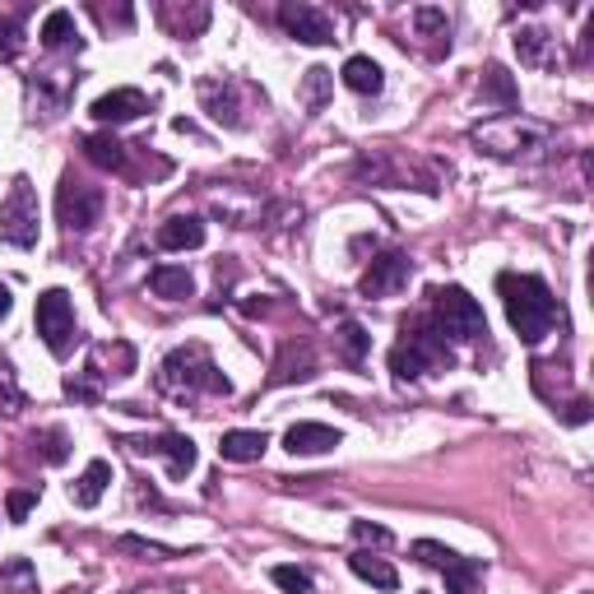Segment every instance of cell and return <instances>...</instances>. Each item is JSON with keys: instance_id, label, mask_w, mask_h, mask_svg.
Wrapping results in <instances>:
<instances>
[{"instance_id": "cell-9", "label": "cell", "mask_w": 594, "mask_h": 594, "mask_svg": "<svg viewBox=\"0 0 594 594\" xmlns=\"http://www.w3.org/2000/svg\"><path fill=\"white\" fill-rule=\"evenodd\" d=\"M33 321H38V335L47 344L51 358H70V348L79 339V321H75V302H70L65 288H47L38 293V311H33Z\"/></svg>"}, {"instance_id": "cell-30", "label": "cell", "mask_w": 594, "mask_h": 594, "mask_svg": "<svg viewBox=\"0 0 594 594\" xmlns=\"http://www.w3.org/2000/svg\"><path fill=\"white\" fill-rule=\"evenodd\" d=\"M348 571H354L358 581L376 585V590H399V571L386 562V557H372L367 548H358L354 557H348Z\"/></svg>"}, {"instance_id": "cell-8", "label": "cell", "mask_w": 594, "mask_h": 594, "mask_svg": "<svg viewBox=\"0 0 594 594\" xmlns=\"http://www.w3.org/2000/svg\"><path fill=\"white\" fill-rule=\"evenodd\" d=\"M200 102L219 126L242 131L247 126V102H260V108H265V94H260L256 84L237 79V75H209V79H200Z\"/></svg>"}, {"instance_id": "cell-33", "label": "cell", "mask_w": 594, "mask_h": 594, "mask_svg": "<svg viewBox=\"0 0 594 594\" xmlns=\"http://www.w3.org/2000/svg\"><path fill=\"white\" fill-rule=\"evenodd\" d=\"M335 348H339V358H344L348 367H362L367 354H372V335H367L358 321H344V325L335 330Z\"/></svg>"}, {"instance_id": "cell-40", "label": "cell", "mask_w": 594, "mask_h": 594, "mask_svg": "<svg viewBox=\"0 0 594 594\" xmlns=\"http://www.w3.org/2000/svg\"><path fill=\"white\" fill-rule=\"evenodd\" d=\"M33 506H38V487H14V493L5 497V516L14 520V525H24V520L33 516Z\"/></svg>"}, {"instance_id": "cell-21", "label": "cell", "mask_w": 594, "mask_h": 594, "mask_svg": "<svg viewBox=\"0 0 594 594\" xmlns=\"http://www.w3.org/2000/svg\"><path fill=\"white\" fill-rule=\"evenodd\" d=\"M214 214L228 219L233 228H256V223L265 219V205H260V196L237 200V186H223V190H214Z\"/></svg>"}, {"instance_id": "cell-4", "label": "cell", "mask_w": 594, "mask_h": 594, "mask_svg": "<svg viewBox=\"0 0 594 594\" xmlns=\"http://www.w3.org/2000/svg\"><path fill=\"white\" fill-rule=\"evenodd\" d=\"M450 362H456V354H450V339L428 317L405 325V335H399V344L391 348V372L399 381H423L432 372H446Z\"/></svg>"}, {"instance_id": "cell-13", "label": "cell", "mask_w": 594, "mask_h": 594, "mask_svg": "<svg viewBox=\"0 0 594 594\" xmlns=\"http://www.w3.org/2000/svg\"><path fill=\"white\" fill-rule=\"evenodd\" d=\"M279 24H284L288 38L307 42V47H325V42H335V20H330L325 10L307 5V0H284V5H279Z\"/></svg>"}, {"instance_id": "cell-32", "label": "cell", "mask_w": 594, "mask_h": 594, "mask_svg": "<svg viewBox=\"0 0 594 594\" xmlns=\"http://www.w3.org/2000/svg\"><path fill=\"white\" fill-rule=\"evenodd\" d=\"M0 590L5 594H38V567L28 557H5L0 562Z\"/></svg>"}, {"instance_id": "cell-41", "label": "cell", "mask_w": 594, "mask_h": 594, "mask_svg": "<svg viewBox=\"0 0 594 594\" xmlns=\"http://www.w3.org/2000/svg\"><path fill=\"white\" fill-rule=\"evenodd\" d=\"M270 581L284 590V594H311V576H307L302 567H274Z\"/></svg>"}, {"instance_id": "cell-18", "label": "cell", "mask_w": 594, "mask_h": 594, "mask_svg": "<svg viewBox=\"0 0 594 594\" xmlns=\"http://www.w3.org/2000/svg\"><path fill=\"white\" fill-rule=\"evenodd\" d=\"M339 442H344L339 428H330V423H293L284 432V446L293 456H325V450H335Z\"/></svg>"}, {"instance_id": "cell-46", "label": "cell", "mask_w": 594, "mask_h": 594, "mask_svg": "<svg viewBox=\"0 0 594 594\" xmlns=\"http://www.w3.org/2000/svg\"><path fill=\"white\" fill-rule=\"evenodd\" d=\"M14 311V293H10V284H0V321H5Z\"/></svg>"}, {"instance_id": "cell-3", "label": "cell", "mask_w": 594, "mask_h": 594, "mask_svg": "<svg viewBox=\"0 0 594 594\" xmlns=\"http://www.w3.org/2000/svg\"><path fill=\"white\" fill-rule=\"evenodd\" d=\"M474 149L487 153V159H502V163H530L548 149V126H539L530 116H493L483 126L469 131Z\"/></svg>"}, {"instance_id": "cell-45", "label": "cell", "mask_w": 594, "mask_h": 594, "mask_svg": "<svg viewBox=\"0 0 594 594\" xmlns=\"http://www.w3.org/2000/svg\"><path fill=\"white\" fill-rule=\"evenodd\" d=\"M585 418H590V405L585 399H576V405L567 409V423H585Z\"/></svg>"}, {"instance_id": "cell-29", "label": "cell", "mask_w": 594, "mask_h": 594, "mask_svg": "<svg viewBox=\"0 0 594 594\" xmlns=\"http://www.w3.org/2000/svg\"><path fill=\"white\" fill-rule=\"evenodd\" d=\"M159 24L172 33V38H200V33L209 28V5H190V10L163 5L159 10Z\"/></svg>"}, {"instance_id": "cell-22", "label": "cell", "mask_w": 594, "mask_h": 594, "mask_svg": "<svg viewBox=\"0 0 594 594\" xmlns=\"http://www.w3.org/2000/svg\"><path fill=\"white\" fill-rule=\"evenodd\" d=\"M265 450H270V436L251 432V428H233V432L219 436V456L233 460V465H251V460L265 456Z\"/></svg>"}, {"instance_id": "cell-2", "label": "cell", "mask_w": 594, "mask_h": 594, "mask_svg": "<svg viewBox=\"0 0 594 594\" xmlns=\"http://www.w3.org/2000/svg\"><path fill=\"white\" fill-rule=\"evenodd\" d=\"M159 391L177 399L196 395H233V381L219 372V362L209 358L205 344H182L159 362Z\"/></svg>"}, {"instance_id": "cell-14", "label": "cell", "mask_w": 594, "mask_h": 594, "mask_svg": "<svg viewBox=\"0 0 594 594\" xmlns=\"http://www.w3.org/2000/svg\"><path fill=\"white\" fill-rule=\"evenodd\" d=\"M409 279H413V260L405 251H386L362 270L358 288H362V297H399L409 288Z\"/></svg>"}, {"instance_id": "cell-43", "label": "cell", "mask_w": 594, "mask_h": 594, "mask_svg": "<svg viewBox=\"0 0 594 594\" xmlns=\"http://www.w3.org/2000/svg\"><path fill=\"white\" fill-rule=\"evenodd\" d=\"M354 539L358 544H372V548H391L395 534L386 525H372V520H354Z\"/></svg>"}, {"instance_id": "cell-31", "label": "cell", "mask_w": 594, "mask_h": 594, "mask_svg": "<svg viewBox=\"0 0 594 594\" xmlns=\"http://www.w3.org/2000/svg\"><path fill=\"white\" fill-rule=\"evenodd\" d=\"M413 33L423 42H432L436 51H450V14L436 5H418L413 10Z\"/></svg>"}, {"instance_id": "cell-26", "label": "cell", "mask_w": 594, "mask_h": 594, "mask_svg": "<svg viewBox=\"0 0 594 594\" xmlns=\"http://www.w3.org/2000/svg\"><path fill=\"white\" fill-rule=\"evenodd\" d=\"M112 483V465L108 460H89V469L75 479V487H70V497H75L79 511H94V506L102 502V493H108Z\"/></svg>"}, {"instance_id": "cell-19", "label": "cell", "mask_w": 594, "mask_h": 594, "mask_svg": "<svg viewBox=\"0 0 594 594\" xmlns=\"http://www.w3.org/2000/svg\"><path fill=\"white\" fill-rule=\"evenodd\" d=\"M84 159L94 168H108V172H126L131 177V145H121L112 131H98V135H84Z\"/></svg>"}, {"instance_id": "cell-12", "label": "cell", "mask_w": 594, "mask_h": 594, "mask_svg": "<svg viewBox=\"0 0 594 594\" xmlns=\"http://www.w3.org/2000/svg\"><path fill=\"white\" fill-rule=\"evenodd\" d=\"M126 446L135 450V456H163V460H168V474H172V479H186L190 469H196V460H200L196 442H190V436H182V432H159V436H126Z\"/></svg>"}, {"instance_id": "cell-7", "label": "cell", "mask_w": 594, "mask_h": 594, "mask_svg": "<svg viewBox=\"0 0 594 594\" xmlns=\"http://www.w3.org/2000/svg\"><path fill=\"white\" fill-rule=\"evenodd\" d=\"M38 228H42V209H38V190L28 177L10 182V196L0 200V242L14 251H33L38 247Z\"/></svg>"}, {"instance_id": "cell-44", "label": "cell", "mask_w": 594, "mask_h": 594, "mask_svg": "<svg viewBox=\"0 0 594 594\" xmlns=\"http://www.w3.org/2000/svg\"><path fill=\"white\" fill-rule=\"evenodd\" d=\"M126 594H186V585H177V581H153V585H135V590H126Z\"/></svg>"}, {"instance_id": "cell-16", "label": "cell", "mask_w": 594, "mask_h": 594, "mask_svg": "<svg viewBox=\"0 0 594 594\" xmlns=\"http://www.w3.org/2000/svg\"><path fill=\"white\" fill-rule=\"evenodd\" d=\"M311 376H317V348L307 339H288L284 354L274 358L270 386H293V381H311Z\"/></svg>"}, {"instance_id": "cell-1", "label": "cell", "mask_w": 594, "mask_h": 594, "mask_svg": "<svg viewBox=\"0 0 594 594\" xmlns=\"http://www.w3.org/2000/svg\"><path fill=\"white\" fill-rule=\"evenodd\" d=\"M497 293H502L506 321H511V330L530 348L544 344L553 335V325H557V297H553V288L539 274H511V270H506V274H497Z\"/></svg>"}, {"instance_id": "cell-25", "label": "cell", "mask_w": 594, "mask_h": 594, "mask_svg": "<svg viewBox=\"0 0 594 594\" xmlns=\"http://www.w3.org/2000/svg\"><path fill=\"white\" fill-rule=\"evenodd\" d=\"M149 288L153 297H168V302H186V297H196V279H190L186 265H153Z\"/></svg>"}, {"instance_id": "cell-38", "label": "cell", "mask_w": 594, "mask_h": 594, "mask_svg": "<svg viewBox=\"0 0 594 594\" xmlns=\"http://www.w3.org/2000/svg\"><path fill=\"white\" fill-rule=\"evenodd\" d=\"M33 446H42V460L47 465H65L70 460V436L61 428H42L38 436H33Z\"/></svg>"}, {"instance_id": "cell-36", "label": "cell", "mask_w": 594, "mask_h": 594, "mask_svg": "<svg viewBox=\"0 0 594 594\" xmlns=\"http://www.w3.org/2000/svg\"><path fill=\"white\" fill-rule=\"evenodd\" d=\"M116 553L135 557V562H168V557H177L168 544H149V539H139V534H121L116 539Z\"/></svg>"}, {"instance_id": "cell-5", "label": "cell", "mask_w": 594, "mask_h": 594, "mask_svg": "<svg viewBox=\"0 0 594 594\" xmlns=\"http://www.w3.org/2000/svg\"><path fill=\"white\" fill-rule=\"evenodd\" d=\"M354 177L358 182H376V186H413L423 196H436L442 190V163H428V159H405V153H367V159L354 163Z\"/></svg>"}, {"instance_id": "cell-27", "label": "cell", "mask_w": 594, "mask_h": 594, "mask_svg": "<svg viewBox=\"0 0 594 594\" xmlns=\"http://www.w3.org/2000/svg\"><path fill=\"white\" fill-rule=\"evenodd\" d=\"M479 94H483V102H497L502 116H516L520 112V94H516V79L506 75V65H487L483 70Z\"/></svg>"}, {"instance_id": "cell-20", "label": "cell", "mask_w": 594, "mask_h": 594, "mask_svg": "<svg viewBox=\"0 0 594 594\" xmlns=\"http://www.w3.org/2000/svg\"><path fill=\"white\" fill-rule=\"evenodd\" d=\"M511 42H516L520 65H530V70H553L557 65V38L548 28H520Z\"/></svg>"}, {"instance_id": "cell-15", "label": "cell", "mask_w": 594, "mask_h": 594, "mask_svg": "<svg viewBox=\"0 0 594 594\" xmlns=\"http://www.w3.org/2000/svg\"><path fill=\"white\" fill-rule=\"evenodd\" d=\"M149 108H153L149 94H139V89H112V94H102L89 112H94L98 126H126V121H139Z\"/></svg>"}, {"instance_id": "cell-11", "label": "cell", "mask_w": 594, "mask_h": 594, "mask_svg": "<svg viewBox=\"0 0 594 594\" xmlns=\"http://www.w3.org/2000/svg\"><path fill=\"white\" fill-rule=\"evenodd\" d=\"M57 214L65 223V233H94L102 223V186L79 182L75 172H65L57 190Z\"/></svg>"}, {"instance_id": "cell-35", "label": "cell", "mask_w": 594, "mask_h": 594, "mask_svg": "<svg viewBox=\"0 0 594 594\" xmlns=\"http://www.w3.org/2000/svg\"><path fill=\"white\" fill-rule=\"evenodd\" d=\"M94 362H108V367H112L108 376H131V372H135V348H131L126 339L98 344V348H94Z\"/></svg>"}, {"instance_id": "cell-17", "label": "cell", "mask_w": 594, "mask_h": 594, "mask_svg": "<svg viewBox=\"0 0 594 594\" xmlns=\"http://www.w3.org/2000/svg\"><path fill=\"white\" fill-rule=\"evenodd\" d=\"M153 242H159V251H200V247H205V219H196V214H172L168 223H159Z\"/></svg>"}, {"instance_id": "cell-34", "label": "cell", "mask_w": 594, "mask_h": 594, "mask_svg": "<svg viewBox=\"0 0 594 594\" xmlns=\"http://www.w3.org/2000/svg\"><path fill=\"white\" fill-rule=\"evenodd\" d=\"M24 51V10L0 5V61H14Z\"/></svg>"}, {"instance_id": "cell-23", "label": "cell", "mask_w": 594, "mask_h": 594, "mask_svg": "<svg viewBox=\"0 0 594 594\" xmlns=\"http://www.w3.org/2000/svg\"><path fill=\"white\" fill-rule=\"evenodd\" d=\"M339 79H344V89H354L362 98H376L381 89H386V70H381L372 57H348L344 70H339Z\"/></svg>"}, {"instance_id": "cell-6", "label": "cell", "mask_w": 594, "mask_h": 594, "mask_svg": "<svg viewBox=\"0 0 594 594\" xmlns=\"http://www.w3.org/2000/svg\"><path fill=\"white\" fill-rule=\"evenodd\" d=\"M446 339H460V344H479L487 335V317L483 307L469 297L460 284H446L432 293V317H428Z\"/></svg>"}, {"instance_id": "cell-39", "label": "cell", "mask_w": 594, "mask_h": 594, "mask_svg": "<svg viewBox=\"0 0 594 594\" xmlns=\"http://www.w3.org/2000/svg\"><path fill=\"white\" fill-rule=\"evenodd\" d=\"M24 409V391H20V381H14V367L0 358V413H20Z\"/></svg>"}, {"instance_id": "cell-10", "label": "cell", "mask_w": 594, "mask_h": 594, "mask_svg": "<svg viewBox=\"0 0 594 594\" xmlns=\"http://www.w3.org/2000/svg\"><path fill=\"white\" fill-rule=\"evenodd\" d=\"M413 557L446 576V594H483V562H474V557H460L456 548L436 544V539H418Z\"/></svg>"}, {"instance_id": "cell-37", "label": "cell", "mask_w": 594, "mask_h": 594, "mask_svg": "<svg viewBox=\"0 0 594 594\" xmlns=\"http://www.w3.org/2000/svg\"><path fill=\"white\" fill-rule=\"evenodd\" d=\"M65 395L79 399V405H98V399H102V376H98V367L89 362L79 376H65Z\"/></svg>"}, {"instance_id": "cell-24", "label": "cell", "mask_w": 594, "mask_h": 594, "mask_svg": "<svg viewBox=\"0 0 594 594\" xmlns=\"http://www.w3.org/2000/svg\"><path fill=\"white\" fill-rule=\"evenodd\" d=\"M42 47L57 57V51H79L84 47V38H79V28H75V14L70 10H51L47 20H42Z\"/></svg>"}, {"instance_id": "cell-28", "label": "cell", "mask_w": 594, "mask_h": 594, "mask_svg": "<svg viewBox=\"0 0 594 594\" xmlns=\"http://www.w3.org/2000/svg\"><path fill=\"white\" fill-rule=\"evenodd\" d=\"M330 94H335V70H325V65H311L302 84H297V102H302L307 112H325Z\"/></svg>"}, {"instance_id": "cell-42", "label": "cell", "mask_w": 594, "mask_h": 594, "mask_svg": "<svg viewBox=\"0 0 594 594\" xmlns=\"http://www.w3.org/2000/svg\"><path fill=\"white\" fill-rule=\"evenodd\" d=\"M89 14H94L102 28H112V24H116V28H131V24H135V10H131V5H112V10H108V5H98V0H94Z\"/></svg>"}]
</instances>
